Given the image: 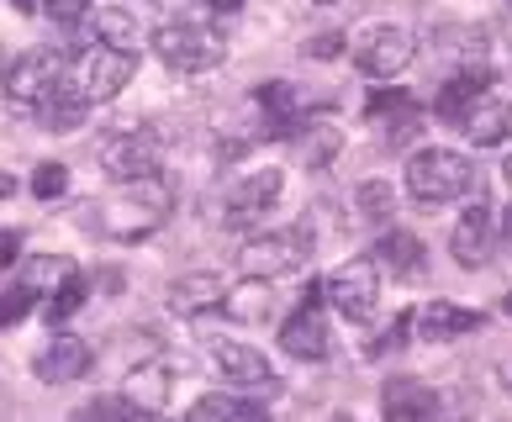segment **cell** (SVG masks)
Here are the masks:
<instances>
[{"mask_svg": "<svg viewBox=\"0 0 512 422\" xmlns=\"http://www.w3.org/2000/svg\"><path fill=\"white\" fill-rule=\"evenodd\" d=\"M497 380H502V391L512 396V359H502V364H497Z\"/></svg>", "mask_w": 512, "mask_h": 422, "instance_id": "38", "label": "cell"}, {"mask_svg": "<svg viewBox=\"0 0 512 422\" xmlns=\"http://www.w3.org/2000/svg\"><path fill=\"white\" fill-rule=\"evenodd\" d=\"M80 306H85V280H80V275H69V280H59V285L48 291L43 317H48V322H69L74 312H80Z\"/></svg>", "mask_w": 512, "mask_h": 422, "instance_id": "27", "label": "cell"}, {"mask_svg": "<svg viewBox=\"0 0 512 422\" xmlns=\"http://www.w3.org/2000/svg\"><path fill=\"white\" fill-rule=\"evenodd\" d=\"M333 148H338V132H333V127H307V138H301V159L322 164Z\"/></svg>", "mask_w": 512, "mask_h": 422, "instance_id": "32", "label": "cell"}, {"mask_svg": "<svg viewBox=\"0 0 512 422\" xmlns=\"http://www.w3.org/2000/svg\"><path fill=\"white\" fill-rule=\"evenodd\" d=\"M212 364L233 380V386H264V391H280V380L270 370V359H264L254 343H238V338H217L212 343Z\"/></svg>", "mask_w": 512, "mask_h": 422, "instance_id": "12", "label": "cell"}, {"mask_svg": "<svg viewBox=\"0 0 512 422\" xmlns=\"http://www.w3.org/2000/svg\"><path fill=\"white\" fill-rule=\"evenodd\" d=\"M412 59H417V48H412L407 27H370V32H359V43H354V64H359V74H370V80H396Z\"/></svg>", "mask_w": 512, "mask_h": 422, "instance_id": "8", "label": "cell"}, {"mask_svg": "<svg viewBox=\"0 0 512 422\" xmlns=\"http://www.w3.org/2000/svg\"><path fill=\"white\" fill-rule=\"evenodd\" d=\"M381 412L386 422H433L439 417V396H433V386H423V380H386V391H381Z\"/></svg>", "mask_w": 512, "mask_h": 422, "instance_id": "15", "label": "cell"}, {"mask_svg": "<svg viewBox=\"0 0 512 422\" xmlns=\"http://www.w3.org/2000/svg\"><path fill=\"white\" fill-rule=\"evenodd\" d=\"M465 132H470V143L476 148H497L512 138V101L507 95H481L476 111L465 117Z\"/></svg>", "mask_w": 512, "mask_h": 422, "instance_id": "18", "label": "cell"}, {"mask_svg": "<svg viewBox=\"0 0 512 422\" xmlns=\"http://www.w3.org/2000/svg\"><path fill=\"white\" fill-rule=\"evenodd\" d=\"M11 196V175H0V201H6Z\"/></svg>", "mask_w": 512, "mask_h": 422, "instance_id": "41", "label": "cell"}, {"mask_svg": "<svg viewBox=\"0 0 512 422\" xmlns=\"http://www.w3.org/2000/svg\"><path fill=\"white\" fill-rule=\"evenodd\" d=\"M338 48H344V37H338V32H322V37H312V43H307L312 59H338Z\"/></svg>", "mask_w": 512, "mask_h": 422, "instance_id": "36", "label": "cell"}, {"mask_svg": "<svg viewBox=\"0 0 512 422\" xmlns=\"http://www.w3.org/2000/svg\"><path fill=\"white\" fill-rule=\"evenodd\" d=\"M212 11H217V16H238L243 0H212Z\"/></svg>", "mask_w": 512, "mask_h": 422, "instance_id": "37", "label": "cell"}, {"mask_svg": "<svg viewBox=\"0 0 512 422\" xmlns=\"http://www.w3.org/2000/svg\"><path fill=\"white\" fill-rule=\"evenodd\" d=\"M312 259V238L301 233H264V238H249L238 248V264L249 280H280V275H296L301 264Z\"/></svg>", "mask_w": 512, "mask_h": 422, "instance_id": "4", "label": "cell"}, {"mask_svg": "<svg viewBox=\"0 0 512 422\" xmlns=\"http://www.w3.org/2000/svg\"><path fill=\"white\" fill-rule=\"evenodd\" d=\"M354 201H359V211H365L370 222H391L396 217V196H391L386 180H365L354 190Z\"/></svg>", "mask_w": 512, "mask_h": 422, "instance_id": "28", "label": "cell"}, {"mask_svg": "<svg viewBox=\"0 0 512 422\" xmlns=\"http://www.w3.org/2000/svg\"><path fill=\"white\" fill-rule=\"evenodd\" d=\"M32 301H37V291H32V285H22V280H16L11 291L0 296V322H22V317L32 312Z\"/></svg>", "mask_w": 512, "mask_h": 422, "instance_id": "31", "label": "cell"}, {"mask_svg": "<svg viewBox=\"0 0 512 422\" xmlns=\"http://www.w3.org/2000/svg\"><path fill=\"white\" fill-rule=\"evenodd\" d=\"M502 312H507V317H512V291H507V296H502Z\"/></svg>", "mask_w": 512, "mask_h": 422, "instance_id": "43", "label": "cell"}, {"mask_svg": "<svg viewBox=\"0 0 512 422\" xmlns=\"http://www.w3.org/2000/svg\"><path fill=\"white\" fill-rule=\"evenodd\" d=\"M132 69H138V53H122V48L90 43L80 59H74V74H69V80L90 95V106H101V101H111V95H122V90H127Z\"/></svg>", "mask_w": 512, "mask_h": 422, "instance_id": "5", "label": "cell"}, {"mask_svg": "<svg viewBox=\"0 0 512 422\" xmlns=\"http://www.w3.org/2000/svg\"><path fill=\"white\" fill-rule=\"evenodd\" d=\"M132 417H138V407L127 396H96L74 412V422H132Z\"/></svg>", "mask_w": 512, "mask_h": 422, "instance_id": "29", "label": "cell"}, {"mask_svg": "<svg viewBox=\"0 0 512 422\" xmlns=\"http://www.w3.org/2000/svg\"><path fill=\"white\" fill-rule=\"evenodd\" d=\"M90 364H96L90 343L74 338V333H59L43 354L32 359V370H37V380H48V386H69V380H80L90 370Z\"/></svg>", "mask_w": 512, "mask_h": 422, "instance_id": "13", "label": "cell"}, {"mask_svg": "<svg viewBox=\"0 0 512 422\" xmlns=\"http://www.w3.org/2000/svg\"><path fill=\"white\" fill-rule=\"evenodd\" d=\"M64 190H69V169L64 164H37L32 169V196L37 201H59Z\"/></svg>", "mask_w": 512, "mask_h": 422, "instance_id": "30", "label": "cell"}, {"mask_svg": "<svg viewBox=\"0 0 512 422\" xmlns=\"http://www.w3.org/2000/svg\"><path fill=\"white\" fill-rule=\"evenodd\" d=\"M43 11H48L59 27H80L85 16H90V6H85V0H43Z\"/></svg>", "mask_w": 512, "mask_h": 422, "instance_id": "33", "label": "cell"}, {"mask_svg": "<svg viewBox=\"0 0 512 422\" xmlns=\"http://www.w3.org/2000/svg\"><path fill=\"white\" fill-rule=\"evenodd\" d=\"M280 190H286V175L280 169H249V175H238L233 185L222 190V211H227V227H249L259 222L264 211L280 201Z\"/></svg>", "mask_w": 512, "mask_h": 422, "instance_id": "10", "label": "cell"}, {"mask_svg": "<svg viewBox=\"0 0 512 422\" xmlns=\"http://www.w3.org/2000/svg\"><path fill=\"white\" fill-rule=\"evenodd\" d=\"M96 159L106 169V180H117V185H138V180L159 175V148H154V138H143V132H106Z\"/></svg>", "mask_w": 512, "mask_h": 422, "instance_id": "7", "label": "cell"}, {"mask_svg": "<svg viewBox=\"0 0 512 422\" xmlns=\"http://www.w3.org/2000/svg\"><path fill=\"white\" fill-rule=\"evenodd\" d=\"M148 6H159V11H180V6H191V0H148Z\"/></svg>", "mask_w": 512, "mask_h": 422, "instance_id": "39", "label": "cell"}, {"mask_svg": "<svg viewBox=\"0 0 512 422\" xmlns=\"http://www.w3.org/2000/svg\"><path fill=\"white\" fill-rule=\"evenodd\" d=\"M476 190V169L454 148H417L407 159V196L417 206H449Z\"/></svg>", "mask_w": 512, "mask_h": 422, "instance_id": "1", "label": "cell"}, {"mask_svg": "<svg viewBox=\"0 0 512 422\" xmlns=\"http://www.w3.org/2000/svg\"><path fill=\"white\" fill-rule=\"evenodd\" d=\"M370 259L391 275H417L423 270V243H417L412 233H402V227H391V233L370 248Z\"/></svg>", "mask_w": 512, "mask_h": 422, "instance_id": "22", "label": "cell"}, {"mask_svg": "<svg viewBox=\"0 0 512 422\" xmlns=\"http://www.w3.org/2000/svg\"><path fill=\"white\" fill-rule=\"evenodd\" d=\"M317 6H333V0H317Z\"/></svg>", "mask_w": 512, "mask_h": 422, "instance_id": "46", "label": "cell"}, {"mask_svg": "<svg viewBox=\"0 0 512 422\" xmlns=\"http://www.w3.org/2000/svg\"><path fill=\"white\" fill-rule=\"evenodd\" d=\"M412 328L423 343H449V338H465L481 328V312H470V306H454V301H428L423 312L412 317Z\"/></svg>", "mask_w": 512, "mask_h": 422, "instance_id": "16", "label": "cell"}, {"mask_svg": "<svg viewBox=\"0 0 512 422\" xmlns=\"http://www.w3.org/2000/svg\"><path fill=\"white\" fill-rule=\"evenodd\" d=\"M491 243H497V211H491V201H470L460 211V222H454V233H449V254L460 270H476V264L491 259Z\"/></svg>", "mask_w": 512, "mask_h": 422, "instance_id": "11", "label": "cell"}, {"mask_svg": "<svg viewBox=\"0 0 512 422\" xmlns=\"http://www.w3.org/2000/svg\"><path fill=\"white\" fill-rule=\"evenodd\" d=\"M507 6H512V0H507Z\"/></svg>", "mask_w": 512, "mask_h": 422, "instance_id": "47", "label": "cell"}, {"mask_svg": "<svg viewBox=\"0 0 512 422\" xmlns=\"http://www.w3.org/2000/svg\"><path fill=\"white\" fill-rule=\"evenodd\" d=\"M322 296L333 301V312L344 322H370L375 306H381V270L365 259H354V264H344V270H333L322 280Z\"/></svg>", "mask_w": 512, "mask_h": 422, "instance_id": "6", "label": "cell"}, {"mask_svg": "<svg viewBox=\"0 0 512 422\" xmlns=\"http://www.w3.org/2000/svg\"><path fill=\"white\" fill-rule=\"evenodd\" d=\"M64 53H53V48H27V53H16V59L6 64V90H11V101H22V106H43V95L69 80L64 74Z\"/></svg>", "mask_w": 512, "mask_h": 422, "instance_id": "9", "label": "cell"}, {"mask_svg": "<svg viewBox=\"0 0 512 422\" xmlns=\"http://www.w3.org/2000/svg\"><path fill=\"white\" fill-rule=\"evenodd\" d=\"M227 312H233L238 322H259V317H270V285H238V291H227Z\"/></svg>", "mask_w": 512, "mask_h": 422, "instance_id": "26", "label": "cell"}, {"mask_svg": "<svg viewBox=\"0 0 512 422\" xmlns=\"http://www.w3.org/2000/svg\"><path fill=\"white\" fill-rule=\"evenodd\" d=\"M333 422H354V417H333Z\"/></svg>", "mask_w": 512, "mask_h": 422, "instance_id": "45", "label": "cell"}, {"mask_svg": "<svg viewBox=\"0 0 512 422\" xmlns=\"http://www.w3.org/2000/svg\"><path fill=\"white\" fill-rule=\"evenodd\" d=\"M11 6H16V11H37L43 0H11Z\"/></svg>", "mask_w": 512, "mask_h": 422, "instance_id": "40", "label": "cell"}, {"mask_svg": "<svg viewBox=\"0 0 512 422\" xmlns=\"http://www.w3.org/2000/svg\"><path fill=\"white\" fill-rule=\"evenodd\" d=\"M85 111H90V95L74 85V80H59L48 95H43V106H37V122H43L48 132H74L85 122Z\"/></svg>", "mask_w": 512, "mask_h": 422, "instance_id": "17", "label": "cell"}, {"mask_svg": "<svg viewBox=\"0 0 512 422\" xmlns=\"http://www.w3.org/2000/svg\"><path fill=\"white\" fill-rule=\"evenodd\" d=\"M175 211V190H169L164 175L138 180V185H117V196L101 201V227L111 238H143L164 227V217Z\"/></svg>", "mask_w": 512, "mask_h": 422, "instance_id": "2", "label": "cell"}, {"mask_svg": "<svg viewBox=\"0 0 512 422\" xmlns=\"http://www.w3.org/2000/svg\"><path fill=\"white\" fill-rule=\"evenodd\" d=\"M138 412H164L169 401V364L154 359V364H138V370L127 375V391H122Z\"/></svg>", "mask_w": 512, "mask_h": 422, "instance_id": "21", "label": "cell"}, {"mask_svg": "<svg viewBox=\"0 0 512 422\" xmlns=\"http://www.w3.org/2000/svg\"><path fill=\"white\" fill-rule=\"evenodd\" d=\"M154 53L175 69V74H206L227 59V43L217 27H201V22H169L154 32Z\"/></svg>", "mask_w": 512, "mask_h": 422, "instance_id": "3", "label": "cell"}, {"mask_svg": "<svg viewBox=\"0 0 512 422\" xmlns=\"http://www.w3.org/2000/svg\"><path fill=\"white\" fill-rule=\"evenodd\" d=\"M280 349L291 359H328V317L317 312V301H301L280 328Z\"/></svg>", "mask_w": 512, "mask_h": 422, "instance_id": "14", "label": "cell"}, {"mask_svg": "<svg viewBox=\"0 0 512 422\" xmlns=\"http://www.w3.org/2000/svg\"><path fill=\"white\" fill-rule=\"evenodd\" d=\"M259 111L270 117V138H291L296 132V117H301V101H296V90L286 80H270V85H259Z\"/></svg>", "mask_w": 512, "mask_h": 422, "instance_id": "23", "label": "cell"}, {"mask_svg": "<svg viewBox=\"0 0 512 422\" xmlns=\"http://www.w3.org/2000/svg\"><path fill=\"white\" fill-rule=\"evenodd\" d=\"M185 422H270L259 401H238V396H201Z\"/></svg>", "mask_w": 512, "mask_h": 422, "instance_id": "24", "label": "cell"}, {"mask_svg": "<svg viewBox=\"0 0 512 422\" xmlns=\"http://www.w3.org/2000/svg\"><path fill=\"white\" fill-rule=\"evenodd\" d=\"M407 328H412V317L402 312V317H396V322H391V328H386L381 338H375V354H386V349H402V338H407Z\"/></svg>", "mask_w": 512, "mask_h": 422, "instance_id": "34", "label": "cell"}, {"mask_svg": "<svg viewBox=\"0 0 512 422\" xmlns=\"http://www.w3.org/2000/svg\"><path fill=\"white\" fill-rule=\"evenodd\" d=\"M16 254H22V233H16V227H0V275L16 264Z\"/></svg>", "mask_w": 512, "mask_h": 422, "instance_id": "35", "label": "cell"}, {"mask_svg": "<svg viewBox=\"0 0 512 422\" xmlns=\"http://www.w3.org/2000/svg\"><path fill=\"white\" fill-rule=\"evenodd\" d=\"M85 37L90 43H101V48H122V53H138V22H132L127 11H117V6H106V11H96V16H85ZM85 43V48H90Z\"/></svg>", "mask_w": 512, "mask_h": 422, "instance_id": "20", "label": "cell"}, {"mask_svg": "<svg viewBox=\"0 0 512 422\" xmlns=\"http://www.w3.org/2000/svg\"><path fill=\"white\" fill-rule=\"evenodd\" d=\"M169 306H175L180 317H201V312H212V306H227V285L217 275H180L169 285Z\"/></svg>", "mask_w": 512, "mask_h": 422, "instance_id": "19", "label": "cell"}, {"mask_svg": "<svg viewBox=\"0 0 512 422\" xmlns=\"http://www.w3.org/2000/svg\"><path fill=\"white\" fill-rule=\"evenodd\" d=\"M481 90H486V74H476V69H465V74H454V80L439 90V117H470L476 111V101H481Z\"/></svg>", "mask_w": 512, "mask_h": 422, "instance_id": "25", "label": "cell"}, {"mask_svg": "<svg viewBox=\"0 0 512 422\" xmlns=\"http://www.w3.org/2000/svg\"><path fill=\"white\" fill-rule=\"evenodd\" d=\"M502 175H507V185H512V153H507V164H502Z\"/></svg>", "mask_w": 512, "mask_h": 422, "instance_id": "42", "label": "cell"}, {"mask_svg": "<svg viewBox=\"0 0 512 422\" xmlns=\"http://www.w3.org/2000/svg\"><path fill=\"white\" fill-rule=\"evenodd\" d=\"M507 243H512V206H507Z\"/></svg>", "mask_w": 512, "mask_h": 422, "instance_id": "44", "label": "cell"}]
</instances>
